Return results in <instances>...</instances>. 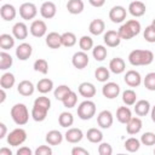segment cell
<instances>
[{"label": "cell", "instance_id": "obj_1", "mask_svg": "<svg viewBox=\"0 0 155 155\" xmlns=\"http://www.w3.org/2000/svg\"><path fill=\"white\" fill-rule=\"evenodd\" d=\"M154 61V53L150 50H133L128 54V62L133 67L149 65Z\"/></svg>", "mask_w": 155, "mask_h": 155}, {"label": "cell", "instance_id": "obj_2", "mask_svg": "<svg viewBox=\"0 0 155 155\" xmlns=\"http://www.w3.org/2000/svg\"><path fill=\"white\" fill-rule=\"evenodd\" d=\"M11 117L13 122L18 126H23L29 121V110L25 104L23 103H17L11 108Z\"/></svg>", "mask_w": 155, "mask_h": 155}, {"label": "cell", "instance_id": "obj_3", "mask_svg": "<svg viewBox=\"0 0 155 155\" xmlns=\"http://www.w3.org/2000/svg\"><path fill=\"white\" fill-rule=\"evenodd\" d=\"M96 115V104L94 102L86 99L81 102L78 107V116L81 120H91Z\"/></svg>", "mask_w": 155, "mask_h": 155}, {"label": "cell", "instance_id": "obj_4", "mask_svg": "<svg viewBox=\"0 0 155 155\" xmlns=\"http://www.w3.org/2000/svg\"><path fill=\"white\" fill-rule=\"evenodd\" d=\"M27 140V132L23 128H15L7 134V143L11 147H18Z\"/></svg>", "mask_w": 155, "mask_h": 155}, {"label": "cell", "instance_id": "obj_5", "mask_svg": "<svg viewBox=\"0 0 155 155\" xmlns=\"http://www.w3.org/2000/svg\"><path fill=\"white\" fill-rule=\"evenodd\" d=\"M38 15V7L33 2H24L19 6V16L24 21L34 19L35 16Z\"/></svg>", "mask_w": 155, "mask_h": 155}, {"label": "cell", "instance_id": "obj_6", "mask_svg": "<svg viewBox=\"0 0 155 155\" xmlns=\"http://www.w3.org/2000/svg\"><path fill=\"white\" fill-rule=\"evenodd\" d=\"M126 8L121 5H116V6H113L109 11V19L113 22V23H121L126 19Z\"/></svg>", "mask_w": 155, "mask_h": 155}, {"label": "cell", "instance_id": "obj_7", "mask_svg": "<svg viewBox=\"0 0 155 155\" xmlns=\"http://www.w3.org/2000/svg\"><path fill=\"white\" fill-rule=\"evenodd\" d=\"M29 31L34 38H42L47 31V25H46V23L44 21L35 19V21L31 22Z\"/></svg>", "mask_w": 155, "mask_h": 155}, {"label": "cell", "instance_id": "obj_8", "mask_svg": "<svg viewBox=\"0 0 155 155\" xmlns=\"http://www.w3.org/2000/svg\"><path fill=\"white\" fill-rule=\"evenodd\" d=\"M88 62H90V58L87 56V53L85 51H79V52H75L73 54V58H71V64L76 68V69H84L88 65Z\"/></svg>", "mask_w": 155, "mask_h": 155}, {"label": "cell", "instance_id": "obj_9", "mask_svg": "<svg viewBox=\"0 0 155 155\" xmlns=\"http://www.w3.org/2000/svg\"><path fill=\"white\" fill-rule=\"evenodd\" d=\"M102 93L108 99H114L120 94V86L116 82H105L102 87Z\"/></svg>", "mask_w": 155, "mask_h": 155}, {"label": "cell", "instance_id": "obj_10", "mask_svg": "<svg viewBox=\"0 0 155 155\" xmlns=\"http://www.w3.org/2000/svg\"><path fill=\"white\" fill-rule=\"evenodd\" d=\"M124 81L130 87H138L142 84V76L137 70L131 69V70L126 71V74L124 76Z\"/></svg>", "mask_w": 155, "mask_h": 155}, {"label": "cell", "instance_id": "obj_11", "mask_svg": "<svg viewBox=\"0 0 155 155\" xmlns=\"http://www.w3.org/2000/svg\"><path fill=\"white\" fill-rule=\"evenodd\" d=\"M113 122H114V117L109 110H102L97 116V124L101 128H104V130L110 128Z\"/></svg>", "mask_w": 155, "mask_h": 155}, {"label": "cell", "instance_id": "obj_12", "mask_svg": "<svg viewBox=\"0 0 155 155\" xmlns=\"http://www.w3.org/2000/svg\"><path fill=\"white\" fill-rule=\"evenodd\" d=\"M56 13H57V6L54 2H52V1L42 2L41 7H40V15L42 16V18L51 19L56 16Z\"/></svg>", "mask_w": 155, "mask_h": 155}, {"label": "cell", "instance_id": "obj_13", "mask_svg": "<svg viewBox=\"0 0 155 155\" xmlns=\"http://www.w3.org/2000/svg\"><path fill=\"white\" fill-rule=\"evenodd\" d=\"M103 40H104V44L108 47H116V46L120 45L122 39L120 38L119 31H116V30H107V33H104Z\"/></svg>", "mask_w": 155, "mask_h": 155}, {"label": "cell", "instance_id": "obj_14", "mask_svg": "<svg viewBox=\"0 0 155 155\" xmlns=\"http://www.w3.org/2000/svg\"><path fill=\"white\" fill-rule=\"evenodd\" d=\"M31 53H33V47L28 42H22L16 48V57L19 61H27V59H29V57L31 56Z\"/></svg>", "mask_w": 155, "mask_h": 155}, {"label": "cell", "instance_id": "obj_15", "mask_svg": "<svg viewBox=\"0 0 155 155\" xmlns=\"http://www.w3.org/2000/svg\"><path fill=\"white\" fill-rule=\"evenodd\" d=\"M64 138L68 143H71V144H76L82 140L84 138V133L80 128H76V127H71V128H68V131L65 132L64 134Z\"/></svg>", "mask_w": 155, "mask_h": 155}, {"label": "cell", "instance_id": "obj_16", "mask_svg": "<svg viewBox=\"0 0 155 155\" xmlns=\"http://www.w3.org/2000/svg\"><path fill=\"white\" fill-rule=\"evenodd\" d=\"M78 91H79V93H80L82 97H85L86 99H91L92 97L96 96V92H97L94 85H93L92 82H87V81L81 82V84L79 85V87H78Z\"/></svg>", "mask_w": 155, "mask_h": 155}, {"label": "cell", "instance_id": "obj_17", "mask_svg": "<svg viewBox=\"0 0 155 155\" xmlns=\"http://www.w3.org/2000/svg\"><path fill=\"white\" fill-rule=\"evenodd\" d=\"M46 45L50 47V48H53V50H57L62 45V34H58L57 31H51L46 35Z\"/></svg>", "mask_w": 155, "mask_h": 155}, {"label": "cell", "instance_id": "obj_18", "mask_svg": "<svg viewBox=\"0 0 155 155\" xmlns=\"http://www.w3.org/2000/svg\"><path fill=\"white\" fill-rule=\"evenodd\" d=\"M147 11V6L142 1H132L128 5V12L133 17H142Z\"/></svg>", "mask_w": 155, "mask_h": 155}, {"label": "cell", "instance_id": "obj_19", "mask_svg": "<svg viewBox=\"0 0 155 155\" xmlns=\"http://www.w3.org/2000/svg\"><path fill=\"white\" fill-rule=\"evenodd\" d=\"M16 15H17V11L13 5L11 4H4L1 7H0V16L4 21H13L16 18Z\"/></svg>", "mask_w": 155, "mask_h": 155}, {"label": "cell", "instance_id": "obj_20", "mask_svg": "<svg viewBox=\"0 0 155 155\" xmlns=\"http://www.w3.org/2000/svg\"><path fill=\"white\" fill-rule=\"evenodd\" d=\"M17 91H18V93L21 96L29 97V96H31L34 93L35 87H34V84L31 81H29V80H22L18 84V86H17Z\"/></svg>", "mask_w": 155, "mask_h": 155}, {"label": "cell", "instance_id": "obj_21", "mask_svg": "<svg viewBox=\"0 0 155 155\" xmlns=\"http://www.w3.org/2000/svg\"><path fill=\"white\" fill-rule=\"evenodd\" d=\"M142 127H143V122H142L140 117H133L132 116L131 120L126 124V132L128 134L133 136V134L139 133L140 130H142Z\"/></svg>", "mask_w": 155, "mask_h": 155}, {"label": "cell", "instance_id": "obj_22", "mask_svg": "<svg viewBox=\"0 0 155 155\" xmlns=\"http://www.w3.org/2000/svg\"><path fill=\"white\" fill-rule=\"evenodd\" d=\"M12 35L15 36V39H18V40L27 39V36H28V27L25 25V23L17 22L12 27Z\"/></svg>", "mask_w": 155, "mask_h": 155}, {"label": "cell", "instance_id": "obj_23", "mask_svg": "<svg viewBox=\"0 0 155 155\" xmlns=\"http://www.w3.org/2000/svg\"><path fill=\"white\" fill-rule=\"evenodd\" d=\"M126 69V64H125V61L120 57H115L113 58L110 62H109V70L114 74H122Z\"/></svg>", "mask_w": 155, "mask_h": 155}, {"label": "cell", "instance_id": "obj_24", "mask_svg": "<svg viewBox=\"0 0 155 155\" xmlns=\"http://www.w3.org/2000/svg\"><path fill=\"white\" fill-rule=\"evenodd\" d=\"M45 139L48 145H59L63 142V134L58 130H51L46 133Z\"/></svg>", "mask_w": 155, "mask_h": 155}, {"label": "cell", "instance_id": "obj_25", "mask_svg": "<svg viewBox=\"0 0 155 155\" xmlns=\"http://www.w3.org/2000/svg\"><path fill=\"white\" fill-rule=\"evenodd\" d=\"M132 117V111L128 107H119L117 110H116V119L121 124H127Z\"/></svg>", "mask_w": 155, "mask_h": 155}, {"label": "cell", "instance_id": "obj_26", "mask_svg": "<svg viewBox=\"0 0 155 155\" xmlns=\"http://www.w3.org/2000/svg\"><path fill=\"white\" fill-rule=\"evenodd\" d=\"M104 29H105V23L101 18L93 19L88 25V30L92 35H101L104 31Z\"/></svg>", "mask_w": 155, "mask_h": 155}, {"label": "cell", "instance_id": "obj_27", "mask_svg": "<svg viewBox=\"0 0 155 155\" xmlns=\"http://www.w3.org/2000/svg\"><path fill=\"white\" fill-rule=\"evenodd\" d=\"M47 113H48V109H46L44 107H40L38 104H34L33 109H31V117L36 122H41V121H44L46 119Z\"/></svg>", "mask_w": 155, "mask_h": 155}, {"label": "cell", "instance_id": "obj_28", "mask_svg": "<svg viewBox=\"0 0 155 155\" xmlns=\"http://www.w3.org/2000/svg\"><path fill=\"white\" fill-rule=\"evenodd\" d=\"M36 90L40 93L46 94V93H48V92H51L53 90V81L51 79H48V78H44V79H41V80L38 81Z\"/></svg>", "mask_w": 155, "mask_h": 155}, {"label": "cell", "instance_id": "obj_29", "mask_svg": "<svg viewBox=\"0 0 155 155\" xmlns=\"http://www.w3.org/2000/svg\"><path fill=\"white\" fill-rule=\"evenodd\" d=\"M150 111V103L145 99L137 101L134 103V113L138 116H145Z\"/></svg>", "mask_w": 155, "mask_h": 155}, {"label": "cell", "instance_id": "obj_30", "mask_svg": "<svg viewBox=\"0 0 155 155\" xmlns=\"http://www.w3.org/2000/svg\"><path fill=\"white\" fill-rule=\"evenodd\" d=\"M84 1L82 0H69L67 2V10L71 15H79L84 11Z\"/></svg>", "mask_w": 155, "mask_h": 155}, {"label": "cell", "instance_id": "obj_31", "mask_svg": "<svg viewBox=\"0 0 155 155\" xmlns=\"http://www.w3.org/2000/svg\"><path fill=\"white\" fill-rule=\"evenodd\" d=\"M58 124L61 127H64V128H69L73 124H74V116L69 111H63L59 114L58 116Z\"/></svg>", "mask_w": 155, "mask_h": 155}, {"label": "cell", "instance_id": "obj_32", "mask_svg": "<svg viewBox=\"0 0 155 155\" xmlns=\"http://www.w3.org/2000/svg\"><path fill=\"white\" fill-rule=\"evenodd\" d=\"M16 82V78L12 73H4L0 78V86L1 88H5V90H8L11 87H13Z\"/></svg>", "mask_w": 155, "mask_h": 155}, {"label": "cell", "instance_id": "obj_33", "mask_svg": "<svg viewBox=\"0 0 155 155\" xmlns=\"http://www.w3.org/2000/svg\"><path fill=\"white\" fill-rule=\"evenodd\" d=\"M86 138H87V140L91 142V143H101V142L103 140V133H102L101 130L92 127V128L87 130V132H86Z\"/></svg>", "mask_w": 155, "mask_h": 155}, {"label": "cell", "instance_id": "obj_34", "mask_svg": "<svg viewBox=\"0 0 155 155\" xmlns=\"http://www.w3.org/2000/svg\"><path fill=\"white\" fill-rule=\"evenodd\" d=\"M15 46V36L10 35V34H1L0 35V47L6 51V50H11Z\"/></svg>", "mask_w": 155, "mask_h": 155}, {"label": "cell", "instance_id": "obj_35", "mask_svg": "<svg viewBox=\"0 0 155 155\" xmlns=\"http://www.w3.org/2000/svg\"><path fill=\"white\" fill-rule=\"evenodd\" d=\"M12 64H13V59H12L11 54L2 50L0 52V69L1 70H7L8 68L12 67Z\"/></svg>", "mask_w": 155, "mask_h": 155}, {"label": "cell", "instance_id": "obj_36", "mask_svg": "<svg viewBox=\"0 0 155 155\" xmlns=\"http://www.w3.org/2000/svg\"><path fill=\"white\" fill-rule=\"evenodd\" d=\"M94 78L99 82H107L110 78V70L107 67H98L94 70Z\"/></svg>", "mask_w": 155, "mask_h": 155}, {"label": "cell", "instance_id": "obj_37", "mask_svg": "<svg viewBox=\"0 0 155 155\" xmlns=\"http://www.w3.org/2000/svg\"><path fill=\"white\" fill-rule=\"evenodd\" d=\"M122 102L125 103V105H128V107L134 105V103L137 102V93L131 88L125 90L122 92Z\"/></svg>", "mask_w": 155, "mask_h": 155}, {"label": "cell", "instance_id": "obj_38", "mask_svg": "<svg viewBox=\"0 0 155 155\" xmlns=\"http://www.w3.org/2000/svg\"><path fill=\"white\" fill-rule=\"evenodd\" d=\"M140 144H142V143H140V139H137V138H134V137H130L128 139L125 140L124 147H125V149H126L127 151H130V153H136V151L139 150Z\"/></svg>", "mask_w": 155, "mask_h": 155}, {"label": "cell", "instance_id": "obj_39", "mask_svg": "<svg viewBox=\"0 0 155 155\" xmlns=\"http://www.w3.org/2000/svg\"><path fill=\"white\" fill-rule=\"evenodd\" d=\"M107 54H108V51L103 45H97V46H94L92 48V56L98 62L104 61L107 58Z\"/></svg>", "mask_w": 155, "mask_h": 155}, {"label": "cell", "instance_id": "obj_40", "mask_svg": "<svg viewBox=\"0 0 155 155\" xmlns=\"http://www.w3.org/2000/svg\"><path fill=\"white\" fill-rule=\"evenodd\" d=\"M76 35L71 31H65L62 34V45L65 47H73L76 44Z\"/></svg>", "mask_w": 155, "mask_h": 155}, {"label": "cell", "instance_id": "obj_41", "mask_svg": "<svg viewBox=\"0 0 155 155\" xmlns=\"http://www.w3.org/2000/svg\"><path fill=\"white\" fill-rule=\"evenodd\" d=\"M79 47L81 48V51H90L93 48V39L88 35H84L79 39Z\"/></svg>", "mask_w": 155, "mask_h": 155}, {"label": "cell", "instance_id": "obj_42", "mask_svg": "<svg viewBox=\"0 0 155 155\" xmlns=\"http://www.w3.org/2000/svg\"><path fill=\"white\" fill-rule=\"evenodd\" d=\"M71 91V88L69 87V86H67V85H59L58 87H56L54 88V91H53V96H54V98L57 99V101H63L64 99V97L69 93Z\"/></svg>", "mask_w": 155, "mask_h": 155}, {"label": "cell", "instance_id": "obj_43", "mask_svg": "<svg viewBox=\"0 0 155 155\" xmlns=\"http://www.w3.org/2000/svg\"><path fill=\"white\" fill-rule=\"evenodd\" d=\"M62 103H63V105H64L65 108H68V109L74 108V107L76 105V103H78V94H76L74 91H70V92L64 97V99L62 101Z\"/></svg>", "mask_w": 155, "mask_h": 155}, {"label": "cell", "instance_id": "obj_44", "mask_svg": "<svg viewBox=\"0 0 155 155\" xmlns=\"http://www.w3.org/2000/svg\"><path fill=\"white\" fill-rule=\"evenodd\" d=\"M33 68H34L35 71H39V73H41V74H44V75H46V74L48 73V63H47V61L44 59V58L36 59V61L34 62Z\"/></svg>", "mask_w": 155, "mask_h": 155}, {"label": "cell", "instance_id": "obj_45", "mask_svg": "<svg viewBox=\"0 0 155 155\" xmlns=\"http://www.w3.org/2000/svg\"><path fill=\"white\" fill-rule=\"evenodd\" d=\"M144 87L149 91H155V71L148 73L143 80Z\"/></svg>", "mask_w": 155, "mask_h": 155}, {"label": "cell", "instance_id": "obj_46", "mask_svg": "<svg viewBox=\"0 0 155 155\" xmlns=\"http://www.w3.org/2000/svg\"><path fill=\"white\" fill-rule=\"evenodd\" d=\"M140 143L147 147L155 145V133L154 132H145L140 137Z\"/></svg>", "mask_w": 155, "mask_h": 155}, {"label": "cell", "instance_id": "obj_47", "mask_svg": "<svg viewBox=\"0 0 155 155\" xmlns=\"http://www.w3.org/2000/svg\"><path fill=\"white\" fill-rule=\"evenodd\" d=\"M119 35H120V38L121 39H124V40H130V39H132L133 36H134V34L132 33V30L130 29V27L125 23V24H122L120 28H119Z\"/></svg>", "mask_w": 155, "mask_h": 155}, {"label": "cell", "instance_id": "obj_48", "mask_svg": "<svg viewBox=\"0 0 155 155\" xmlns=\"http://www.w3.org/2000/svg\"><path fill=\"white\" fill-rule=\"evenodd\" d=\"M143 36H144L145 41H148V42H155V28H154L151 24L148 25V27L144 29Z\"/></svg>", "mask_w": 155, "mask_h": 155}, {"label": "cell", "instance_id": "obj_49", "mask_svg": "<svg viewBox=\"0 0 155 155\" xmlns=\"http://www.w3.org/2000/svg\"><path fill=\"white\" fill-rule=\"evenodd\" d=\"M98 154L99 155H111L113 154L111 145L107 142H101V144L98 145Z\"/></svg>", "mask_w": 155, "mask_h": 155}, {"label": "cell", "instance_id": "obj_50", "mask_svg": "<svg viewBox=\"0 0 155 155\" xmlns=\"http://www.w3.org/2000/svg\"><path fill=\"white\" fill-rule=\"evenodd\" d=\"M126 24L130 27V29L132 30V33L134 34V36H136V35H138V34L140 33L142 27H140V23H139L137 19H130V21H127V22H126Z\"/></svg>", "mask_w": 155, "mask_h": 155}, {"label": "cell", "instance_id": "obj_51", "mask_svg": "<svg viewBox=\"0 0 155 155\" xmlns=\"http://www.w3.org/2000/svg\"><path fill=\"white\" fill-rule=\"evenodd\" d=\"M34 104H38V105H40V107H44V108H46V109H48V110H50V108H51V101H50L48 97H45V96H40V97L35 98Z\"/></svg>", "mask_w": 155, "mask_h": 155}, {"label": "cell", "instance_id": "obj_52", "mask_svg": "<svg viewBox=\"0 0 155 155\" xmlns=\"http://www.w3.org/2000/svg\"><path fill=\"white\" fill-rule=\"evenodd\" d=\"M35 155H52V149L48 145H40L34 151Z\"/></svg>", "mask_w": 155, "mask_h": 155}, {"label": "cell", "instance_id": "obj_53", "mask_svg": "<svg viewBox=\"0 0 155 155\" xmlns=\"http://www.w3.org/2000/svg\"><path fill=\"white\" fill-rule=\"evenodd\" d=\"M88 150L81 148V147H74L71 149V155H88Z\"/></svg>", "mask_w": 155, "mask_h": 155}, {"label": "cell", "instance_id": "obj_54", "mask_svg": "<svg viewBox=\"0 0 155 155\" xmlns=\"http://www.w3.org/2000/svg\"><path fill=\"white\" fill-rule=\"evenodd\" d=\"M33 151L29 147H21L18 150H17V155H31Z\"/></svg>", "mask_w": 155, "mask_h": 155}, {"label": "cell", "instance_id": "obj_55", "mask_svg": "<svg viewBox=\"0 0 155 155\" xmlns=\"http://www.w3.org/2000/svg\"><path fill=\"white\" fill-rule=\"evenodd\" d=\"M88 2L93 6V7H102L105 4V0H88Z\"/></svg>", "mask_w": 155, "mask_h": 155}, {"label": "cell", "instance_id": "obj_56", "mask_svg": "<svg viewBox=\"0 0 155 155\" xmlns=\"http://www.w3.org/2000/svg\"><path fill=\"white\" fill-rule=\"evenodd\" d=\"M6 132H7V127H6V125H5L4 122H0V139L5 138Z\"/></svg>", "mask_w": 155, "mask_h": 155}, {"label": "cell", "instance_id": "obj_57", "mask_svg": "<svg viewBox=\"0 0 155 155\" xmlns=\"http://www.w3.org/2000/svg\"><path fill=\"white\" fill-rule=\"evenodd\" d=\"M0 155H12V151L8 148H1L0 149Z\"/></svg>", "mask_w": 155, "mask_h": 155}, {"label": "cell", "instance_id": "obj_58", "mask_svg": "<svg viewBox=\"0 0 155 155\" xmlns=\"http://www.w3.org/2000/svg\"><path fill=\"white\" fill-rule=\"evenodd\" d=\"M0 96H1V98H0V103H4V102H5V99H6L5 88H1V90H0Z\"/></svg>", "mask_w": 155, "mask_h": 155}, {"label": "cell", "instance_id": "obj_59", "mask_svg": "<svg viewBox=\"0 0 155 155\" xmlns=\"http://www.w3.org/2000/svg\"><path fill=\"white\" fill-rule=\"evenodd\" d=\"M150 115H151V120H153V122H155V105L151 108V110H150Z\"/></svg>", "mask_w": 155, "mask_h": 155}, {"label": "cell", "instance_id": "obj_60", "mask_svg": "<svg viewBox=\"0 0 155 155\" xmlns=\"http://www.w3.org/2000/svg\"><path fill=\"white\" fill-rule=\"evenodd\" d=\"M151 25H153V27H154V28H155V18H154V19H153V22H151Z\"/></svg>", "mask_w": 155, "mask_h": 155}, {"label": "cell", "instance_id": "obj_61", "mask_svg": "<svg viewBox=\"0 0 155 155\" xmlns=\"http://www.w3.org/2000/svg\"><path fill=\"white\" fill-rule=\"evenodd\" d=\"M154 154H155V149H154Z\"/></svg>", "mask_w": 155, "mask_h": 155}]
</instances>
